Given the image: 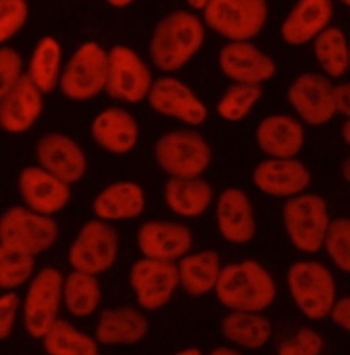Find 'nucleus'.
Wrapping results in <instances>:
<instances>
[{"label":"nucleus","mask_w":350,"mask_h":355,"mask_svg":"<svg viewBox=\"0 0 350 355\" xmlns=\"http://www.w3.org/2000/svg\"><path fill=\"white\" fill-rule=\"evenodd\" d=\"M206 24L193 11L175 10L155 26L149 40V56L156 69L172 74L183 69L203 48Z\"/></svg>","instance_id":"obj_1"},{"label":"nucleus","mask_w":350,"mask_h":355,"mask_svg":"<svg viewBox=\"0 0 350 355\" xmlns=\"http://www.w3.org/2000/svg\"><path fill=\"white\" fill-rule=\"evenodd\" d=\"M214 293L230 311L262 313L275 302L278 287L265 266L248 259L223 266Z\"/></svg>","instance_id":"obj_2"},{"label":"nucleus","mask_w":350,"mask_h":355,"mask_svg":"<svg viewBox=\"0 0 350 355\" xmlns=\"http://www.w3.org/2000/svg\"><path fill=\"white\" fill-rule=\"evenodd\" d=\"M288 290L300 313L312 321L330 317L338 297L333 272L319 261L303 260L289 266Z\"/></svg>","instance_id":"obj_3"},{"label":"nucleus","mask_w":350,"mask_h":355,"mask_svg":"<svg viewBox=\"0 0 350 355\" xmlns=\"http://www.w3.org/2000/svg\"><path fill=\"white\" fill-rule=\"evenodd\" d=\"M331 216L327 201L320 194L301 193L288 198L282 207V223L292 246L304 253L323 250Z\"/></svg>","instance_id":"obj_4"},{"label":"nucleus","mask_w":350,"mask_h":355,"mask_svg":"<svg viewBox=\"0 0 350 355\" xmlns=\"http://www.w3.org/2000/svg\"><path fill=\"white\" fill-rule=\"evenodd\" d=\"M159 168L169 178L201 177L212 162V149L206 137L193 128L160 135L153 148Z\"/></svg>","instance_id":"obj_5"},{"label":"nucleus","mask_w":350,"mask_h":355,"mask_svg":"<svg viewBox=\"0 0 350 355\" xmlns=\"http://www.w3.org/2000/svg\"><path fill=\"white\" fill-rule=\"evenodd\" d=\"M59 236L53 218L28 207L15 205L0 216V243L19 253L36 257L49 250Z\"/></svg>","instance_id":"obj_6"},{"label":"nucleus","mask_w":350,"mask_h":355,"mask_svg":"<svg viewBox=\"0 0 350 355\" xmlns=\"http://www.w3.org/2000/svg\"><path fill=\"white\" fill-rule=\"evenodd\" d=\"M203 12L206 26L228 42H252L265 26L267 0H210Z\"/></svg>","instance_id":"obj_7"},{"label":"nucleus","mask_w":350,"mask_h":355,"mask_svg":"<svg viewBox=\"0 0 350 355\" xmlns=\"http://www.w3.org/2000/svg\"><path fill=\"white\" fill-rule=\"evenodd\" d=\"M107 70L108 51L96 42H87L63 66L59 89L70 101H89L106 90Z\"/></svg>","instance_id":"obj_8"},{"label":"nucleus","mask_w":350,"mask_h":355,"mask_svg":"<svg viewBox=\"0 0 350 355\" xmlns=\"http://www.w3.org/2000/svg\"><path fill=\"white\" fill-rule=\"evenodd\" d=\"M63 273L53 266H45L31 279L22 304L24 325L29 336L43 339L59 320L63 305Z\"/></svg>","instance_id":"obj_9"},{"label":"nucleus","mask_w":350,"mask_h":355,"mask_svg":"<svg viewBox=\"0 0 350 355\" xmlns=\"http://www.w3.org/2000/svg\"><path fill=\"white\" fill-rule=\"evenodd\" d=\"M153 77L147 62L126 45H115L108 51L106 93L110 98L137 104L147 100L153 85Z\"/></svg>","instance_id":"obj_10"},{"label":"nucleus","mask_w":350,"mask_h":355,"mask_svg":"<svg viewBox=\"0 0 350 355\" xmlns=\"http://www.w3.org/2000/svg\"><path fill=\"white\" fill-rule=\"evenodd\" d=\"M119 235L115 227L100 219L85 223L69 249V264L76 270L100 275L117 263Z\"/></svg>","instance_id":"obj_11"},{"label":"nucleus","mask_w":350,"mask_h":355,"mask_svg":"<svg viewBox=\"0 0 350 355\" xmlns=\"http://www.w3.org/2000/svg\"><path fill=\"white\" fill-rule=\"evenodd\" d=\"M147 101L156 114L189 128L201 126L208 119V108L203 100L188 84L173 76L155 80Z\"/></svg>","instance_id":"obj_12"},{"label":"nucleus","mask_w":350,"mask_h":355,"mask_svg":"<svg viewBox=\"0 0 350 355\" xmlns=\"http://www.w3.org/2000/svg\"><path fill=\"white\" fill-rule=\"evenodd\" d=\"M288 101L299 118L310 126H322L337 115L334 85L322 73H303L288 88Z\"/></svg>","instance_id":"obj_13"},{"label":"nucleus","mask_w":350,"mask_h":355,"mask_svg":"<svg viewBox=\"0 0 350 355\" xmlns=\"http://www.w3.org/2000/svg\"><path fill=\"white\" fill-rule=\"evenodd\" d=\"M131 286L144 311H158L167 305L179 287L176 263L141 259L131 269Z\"/></svg>","instance_id":"obj_14"},{"label":"nucleus","mask_w":350,"mask_h":355,"mask_svg":"<svg viewBox=\"0 0 350 355\" xmlns=\"http://www.w3.org/2000/svg\"><path fill=\"white\" fill-rule=\"evenodd\" d=\"M218 64L226 78L238 84L262 85L276 74V63L252 42H228L219 51Z\"/></svg>","instance_id":"obj_15"},{"label":"nucleus","mask_w":350,"mask_h":355,"mask_svg":"<svg viewBox=\"0 0 350 355\" xmlns=\"http://www.w3.org/2000/svg\"><path fill=\"white\" fill-rule=\"evenodd\" d=\"M36 159L38 166L70 186L87 174L85 150L67 134L53 132L43 135L36 144Z\"/></svg>","instance_id":"obj_16"},{"label":"nucleus","mask_w":350,"mask_h":355,"mask_svg":"<svg viewBox=\"0 0 350 355\" xmlns=\"http://www.w3.org/2000/svg\"><path fill=\"white\" fill-rule=\"evenodd\" d=\"M17 183L25 207L45 216L59 214L72 200V186L40 166L25 167Z\"/></svg>","instance_id":"obj_17"},{"label":"nucleus","mask_w":350,"mask_h":355,"mask_svg":"<svg viewBox=\"0 0 350 355\" xmlns=\"http://www.w3.org/2000/svg\"><path fill=\"white\" fill-rule=\"evenodd\" d=\"M215 222L220 236L233 245H247L256 236L255 208L248 193L238 187H227L219 194Z\"/></svg>","instance_id":"obj_18"},{"label":"nucleus","mask_w":350,"mask_h":355,"mask_svg":"<svg viewBox=\"0 0 350 355\" xmlns=\"http://www.w3.org/2000/svg\"><path fill=\"white\" fill-rule=\"evenodd\" d=\"M252 180L255 187L262 194L288 200L306 193L310 186L312 175L309 168L297 157H268L255 167Z\"/></svg>","instance_id":"obj_19"},{"label":"nucleus","mask_w":350,"mask_h":355,"mask_svg":"<svg viewBox=\"0 0 350 355\" xmlns=\"http://www.w3.org/2000/svg\"><path fill=\"white\" fill-rule=\"evenodd\" d=\"M137 245L147 259L178 263L190 253L193 234L181 223L149 220L138 228Z\"/></svg>","instance_id":"obj_20"},{"label":"nucleus","mask_w":350,"mask_h":355,"mask_svg":"<svg viewBox=\"0 0 350 355\" xmlns=\"http://www.w3.org/2000/svg\"><path fill=\"white\" fill-rule=\"evenodd\" d=\"M44 110V93L26 74L0 100V129L8 134L29 132Z\"/></svg>","instance_id":"obj_21"},{"label":"nucleus","mask_w":350,"mask_h":355,"mask_svg":"<svg viewBox=\"0 0 350 355\" xmlns=\"http://www.w3.org/2000/svg\"><path fill=\"white\" fill-rule=\"evenodd\" d=\"M90 137L103 150L111 155H128L137 146L140 128L133 114L121 107L100 111L90 123Z\"/></svg>","instance_id":"obj_22"},{"label":"nucleus","mask_w":350,"mask_h":355,"mask_svg":"<svg viewBox=\"0 0 350 355\" xmlns=\"http://www.w3.org/2000/svg\"><path fill=\"white\" fill-rule=\"evenodd\" d=\"M333 0H297L281 25V37L288 45L301 46L330 28Z\"/></svg>","instance_id":"obj_23"},{"label":"nucleus","mask_w":350,"mask_h":355,"mask_svg":"<svg viewBox=\"0 0 350 355\" xmlns=\"http://www.w3.org/2000/svg\"><path fill=\"white\" fill-rule=\"evenodd\" d=\"M256 144L268 157H297L306 144V130L303 123L292 115H269L258 125Z\"/></svg>","instance_id":"obj_24"},{"label":"nucleus","mask_w":350,"mask_h":355,"mask_svg":"<svg viewBox=\"0 0 350 355\" xmlns=\"http://www.w3.org/2000/svg\"><path fill=\"white\" fill-rule=\"evenodd\" d=\"M147 205L144 189L131 180H119L104 187L93 200V214L104 222L131 220L142 215Z\"/></svg>","instance_id":"obj_25"},{"label":"nucleus","mask_w":350,"mask_h":355,"mask_svg":"<svg viewBox=\"0 0 350 355\" xmlns=\"http://www.w3.org/2000/svg\"><path fill=\"white\" fill-rule=\"evenodd\" d=\"M149 322L144 313L131 306L101 311L94 338L103 346H131L145 339Z\"/></svg>","instance_id":"obj_26"},{"label":"nucleus","mask_w":350,"mask_h":355,"mask_svg":"<svg viewBox=\"0 0 350 355\" xmlns=\"http://www.w3.org/2000/svg\"><path fill=\"white\" fill-rule=\"evenodd\" d=\"M165 202L181 218H200L214 202V189L203 177L169 178L165 184Z\"/></svg>","instance_id":"obj_27"},{"label":"nucleus","mask_w":350,"mask_h":355,"mask_svg":"<svg viewBox=\"0 0 350 355\" xmlns=\"http://www.w3.org/2000/svg\"><path fill=\"white\" fill-rule=\"evenodd\" d=\"M179 287L190 297L199 298L215 291L222 272L220 256L215 250L189 253L178 263Z\"/></svg>","instance_id":"obj_28"},{"label":"nucleus","mask_w":350,"mask_h":355,"mask_svg":"<svg viewBox=\"0 0 350 355\" xmlns=\"http://www.w3.org/2000/svg\"><path fill=\"white\" fill-rule=\"evenodd\" d=\"M220 332L235 347L260 350L271 340L274 327L262 313L228 311L220 321Z\"/></svg>","instance_id":"obj_29"},{"label":"nucleus","mask_w":350,"mask_h":355,"mask_svg":"<svg viewBox=\"0 0 350 355\" xmlns=\"http://www.w3.org/2000/svg\"><path fill=\"white\" fill-rule=\"evenodd\" d=\"M63 66L62 45L55 37L44 36L33 48L25 74L36 88L48 94L59 88Z\"/></svg>","instance_id":"obj_30"},{"label":"nucleus","mask_w":350,"mask_h":355,"mask_svg":"<svg viewBox=\"0 0 350 355\" xmlns=\"http://www.w3.org/2000/svg\"><path fill=\"white\" fill-rule=\"evenodd\" d=\"M101 301V287L96 275L76 270L63 282V304L67 311L78 318L92 315Z\"/></svg>","instance_id":"obj_31"},{"label":"nucleus","mask_w":350,"mask_h":355,"mask_svg":"<svg viewBox=\"0 0 350 355\" xmlns=\"http://www.w3.org/2000/svg\"><path fill=\"white\" fill-rule=\"evenodd\" d=\"M42 340L47 355H101L96 338L62 318L55 322Z\"/></svg>","instance_id":"obj_32"},{"label":"nucleus","mask_w":350,"mask_h":355,"mask_svg":"<svg viewBox=\"0 0 350 355\" xmlns=\"http://www.w3.org/2000/svg\"><path fill=\"white\" fill-rule=\"evenodd\" d=\"M313 52L328 78H340L350 69V45L340 28L330 26L322 32L313 40Z\"/></svg>","instance_id":"obj_33"},{"label":"nucleus","mask_w":350,"mask_h":355,"mask_svg":"<svg viewBox=\"0 0 350 355\" xmlns=\"http://www.w3.org/2000/svg\"><path fill=\"white\" fill-rule=\"evenodd\" d=\"M262 96V85L233 83L219 98L217 112L226 122H241L253 111Z\"/></svg>","instance_id":"obj_34"},{"label":"nucleus","mask_w":350,"mask_h":355,"mask_svg":"<svg viewBox=\"0 0 350 355\" xmlns=\"http://www.w3.org/2000/svg\"><path fill=\"white\" fill-rule=\"evenodd\" d=\"M35 257L19 253L0 243V288L14 291L33 277Z\"/></svg>","instance_id":"obj_35"},{"label":"nucleus","mask_w":350,"mask_h":355,"mask_svg":"<svg viewBox=\"0 0 350 355\" xmlns=\"http://www.w3.org/2000/svg\"><path fill=\"white\" fill-rule=\"evenodd\" d=\"M323 250L341 272L350 275V218H337L330 223Z\"/></svg>","instance_id":"obj_36"},{"label":"nucleus","mask_w":350,"mask_h":355,"mask_svg":"<svg viewBox=\"0 0 350 355\" xmlns=\"http://www.w3.org/2000/svg\"><path fill=\"white\" fill-rule=\"evenodd\" d=\"M29 19L28 0H0V46L15 37Z\"/></svg>","instance_id":"obj_37"},{"label":"nucleus","mask_w":350,"mask_h":355,"mask_svg":"<svg viewBox=\"0 0 350 355\" xmlns=\"http://www.w3.org/2000/svg\"><path fill=\"white\" fill-rule=\"evenodd\" d=\"M324 339L316 329L303 327L294 336L278 346V355H322Z\"/></svg>","instance_id":"obj_38"},{"label":"nucleus","mask_w":350,"mask_h":355,"mask_svg":"<svg viewBox=\"0 0 350 355\" xmlns=\"http://www.w3.org/2000/svg\"><path fill=\"white\" fill-rule=\"evenodd\" d=\"M25 76L24 59L11 46H0V100Z\"/></svg>","instance_id":"obj_39"},{"label":"nucleus","mask_w":350,"mask_h":355,"mask_svg":"<svg viewBox=\"0 0 350 355\" xmlns=\"http://www.w3.org/2000/svg\"><path fill=\"white\" fill-rule=\"evenodd\" d=\"M21 300L14 291L0 295V342L8 339L14 331Z\"/></svg>","instance_id":"obj_40"},{"label":"nucleus","mask_w":350,"mask_h":355,"mask_svg":"<svg viewBox=\"0 0 350 355\" xmlns=\"http://www.w3.org/2000/svg\"><path fill=\"white\" fill-rule=\"evenodd\" d=\"M330 318L337 327L344 329L350 336V295L337 300L330 313Z\"/></svg>","instance_id":"obj_41"},{"label":"nucleus","mask_w":350,"mask_h":355,"mask_svg":"<svg viewBox=\"0 0 350 355\" xmlns=\"http://www.w3.org/2000/svg\"><path fill=\"white\" fill-rule=\"evenodd\" d=\"M334 101L337 114L350 119V83L334 85Z\"/></svg>","instance_id":"obj_42"},{"label":"nucleus","mask_w":350,"mask_h":355,"mask_svg":"<svg viewBox=\"0 0 350 355\" xmlns=\"http://www.w3.org/2000/svg\"><path fill=\"white\" fill-rule=\"evenodd\" d=\"M210 355H244L242 353H240L238 350L235 349H231V347H227V346H219L215 347Z\"/></svg>","instance_id":"obj_43"},{"label":"nucleus","mask_w":350,"mask_h":355,"mask_svg":"<svg viewBox=\"0 0 350 355\" xmlns=\"http://www.w3.org/2000/svg\"><path fill=\"white\" fill-rule=\"evenodd\" d=\"M107 4H110L114 8H126L133 4L135 0H104Z\"/></svg>","instance_id":"obj_44"},{"label":"nucleus","mask_w":350,"mask_h":355,"mask_svg":"<svg viewBox=\"0 0 350 355\" xmlns=\"http://www.w3.org/2000/svg\"><path fill=\"white\" fill-rule=\"evenodd\" d=\"M186 3L189 4L190 8H193L196 11H203L206 8V6L210 3V0H186Z\"/></svg>","instance_id":"obj_45"},{"label":"nucleus","mask_w":350,"mask_h":355,"mask_svg":"<svg viewBox=\"0 0 350 355\" xmlns=\"http://www.w3.org/2000/svg\"><path fill=\"white\" fill-rule=\"evenodd\" d=\"M341 175L350 186V156L344 160L341 166Z\"/></svg>","instance_id":"obj_46"},{"label":"nucleus","mask_w":350,"mask_h":355,"mask_svg":"<svg viewBox=\"0 0 350 355\" xmlns=\"http://www.w3.org/2000/svg\"><path fill=\"white\" fill-rule=\"evenodd\" d=\"M341 135H342L344 142L350 148V119H347V121L344 122L342 129H341Z\"/></svg>","instance_id":"obj_47"},{"label":"nucleus","mask_w":350,"mask_h":355,"mask_svg":"<svg viewBox=\"0 0 350 355\" xmlns=\"http://www.w3.org/2000/svg\"><path fill=\"white\" fill-rule=\"evenodd\" d=\"M174 355H204L201 353V350H199L197 347H188V349H183L178 353H175Z\"/></svg>","instance_id":"obj_48"},{"label":"nucleus","mask_w":350,"mask_h":355,"mask_svg":"<svg viewBox=\"0 0 350 355\" xmlns=\"http://www.w3.org/2000/svg\"><path fill=\"white\" fill-rule=\"evenodd\" d=\"M340 1L350 8V0H340Z\"/></svg>","instance_id":"obj_49"}]
</instances>
